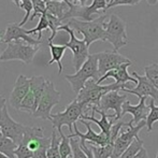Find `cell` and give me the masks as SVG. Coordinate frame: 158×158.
<instances>
[{"mask_svg": "<svg viewBox=\"0 0 158 158\" xmlns=\"http://www.w3.org/2000/svg\"><path fill=\"white\" fill-rule=\"evenodd\" d=\"M123 88H129V86L127 84L122 85L116 82L109 84V85H100L97 83V81L90 79L86 82V84L81 89V92L77 94L75 99L83 106L84 112L86 113L93 106L99 108L101 98L106 94L112 92V90H122Z\"/></svg>", "mask_w": 158, "mask_h": 158, "instance_id": "obj_1", "label": "cell"}, {"mask_svg": "<svg viewBox=\"0 0 158 158\" xmlns=\"http://www.w3.org/2000/svg\"><path fill=\"white\" fill-rule=\"evenodd\" d=\"M106 14H102L101 16H98L92 22H85L81 19H71L69 21L64 22L66 25H68L71 29L74 31L82 33L83 40L86 42L88 46L96 41H104L106 42Z\"/></svg>", "mask_w": 158, "mask_h": 158, "instance_id": "obj_2", "label": "cell"}, {"mask_svg": "<svg viewBox=\"0 0 158 158\" xmlns=\"http://www.w3.org/2000/svg\"><path fill=\"white\" fill-rule=\"evenodd\" d=\"M64 79L70 83L72 90L77 95L81 92L88 80L93 79L97 82L99 81L100 75L98 71V59L96 54H90L80 70H77L74 74H67Z\"/></svg>", "mask_w": 158, "mask_h": 158, "instance_id": "obj_3", "label": "cell"}, {"mask_svg": "<svg viewBox=\"0 0 158 158\" xmlns=\"http://www.w3.org/2000/svg\"><path fill=\"white\" fill-rule=\"evenodd\" d=\"M40 45H31L23 40L8 43L6 50L0 54V60H21L24 64H30L35 58Z\"/></svg>", "mask_w": 158, "mask_h": 158, "instance_id": "obj_4", "label": "cell"}, {"mask_svg": "<svg viewBox=\"0 0 158 158\" xmlns=\"http://www.w3.org/2000/svg\"><path fill=\"white\" fill-rule=\"evenodd\" d=\"M108 0H93L90 6H81V4L69 2V11L64 16L63 22H67L71 19H81L85 22L94 21V15H99L108 10Z\"/></svg>", "mask_w": 158, "mask_h": 158, "instance_id": "obj_5", "label": "cell"}, {"mask_svg": "<svg viewBox=\"0 0 158 158\" xmlns=\"http://www.w3.org/2000/svg\"><path fill=\"white\" fill-rule=\"evenodd\" d=\"M24 143L35 154L32 158H46V152L51 145V138L43 137V128L35 126H26Z\"/></svg>", "mask_w": 158, "mask_h": 158, "instance_id": "obj_6", "label": "cell"}, {"mask_svg": "<svg viewBox=\"0 0 158 158\" xmlns=\"http://www.w3.org/2000/svg\"><path fill=\"white\" fill-rule=\"evenodd\" d=\"M83 114H85L84 108L77 102V99H74L67 106L64 111L51 115L50 121L52 122L53 128L56 129L58 133L63 132V130H61L63 126H67L69 130L73 131L74 124H77V122L81 119Z\"/></svg>", "mask_w": 158, "mask_h": 158, "instance_id": "obj_7", "label": "cell"}, {"mask_svg": "<svg viewBox=\"0 0 158 158\" xmlns=\"http://www.w3.org/2000/svg\"><path fill=\"white\" fill-rule=\"evenodd\" d=\"M106 40L113 46V51L118 52L123 46L127 45L128 38L126 31V23L115 14L110 15L109 22L104 24Z\"/></svg>", "mask_w": 158, "mask_h": 158, "instance_id": "obj_8", "label": "cell"}, {"mask_svg": "<svg viewBox=\"0 0 158 158\" xmlns=\"http://www.w3.org/2000/svg\"><path fill=\"white\" fill-rule=\"evenodd\" d=\"M59 31H66L70 37L69 42L64 43V45L67 46V48H70L72 52V64L75 70H80L84 63L87 60L89 56V46L86 44L84 40H80L75 37L74 30L71 29L68 25L64 24L59 28Z\"/></svg>", "mask_w": 158, "mask_h": 158, "instance_id": "obj_9", "label": "cell"}, {"mask_svg": "<svg viewBox=\"0 0 158 158\" xmlns=\"http://www.w3.org/2000/svg\"><path fill=\"white\" fill-rule=\"evenodd\" d=\"M59 100H60V93L56 90L53 82L46 80L45 89H44V93L39 102V106L32 114V116L50 121L51 115H52L51 113L52 109L59 103Z\"/></svg>", "mask_w": 158, "mask_h": 158, "instance_id": "obj_10", "label": "cell"}, {"mask_svg": "<svg viewBox=\"0 0 158 158\" xmlns=\"http://www.w3.org/2000/svg\"><path fill=\"white\" fill-rule=\"evenodd\" d=\"M146 126V121L140 122L138 125H133L132 122L126 123L127 129L125 131L122 130L121 133L117 137L116 141L114 142V146H113V153L111 158H119L123 155L127 148H129L131 143L135 141V138L139 137V131L142 128Z\"/></svg>", "mask_w": 158, "mask_h": 158, "instance_id": "obj_11", "label": "cell"}, {"mask_svg": "<svg viewBox=\"0 0 158 158\" xmlns=\"http://www.w3.org/2000/svg\"><path fill=\"white\" fill-rule=\"evenodd\" d=\"M25 129L26 126L15 122L9 114L6 106H4L3 111H2L1 118H0V131H1L2 135H6V138H10L19 145L24 139Z\"/></svg>", "mask_w": 158, "mask_h": 158, "instance_id": "obj_12", "label": "cell"}, {"mask_svg": "<svg viewBox=\"0 0 158 158\" xmlns=\"http://www.w3.org/2000/svg\"><path fill=\"white\" fill-rule=\"evenodd\" d=\"M96 56L98 59V71H99L100 77H102L109 71L118 68L121 64L131 63L130 59H128L127 57L123 56L115 51L96 53Z\"/></svg>", "mask_w": 158, "mask_h": 158, "instance_id": "obj_13", "label": "cell"}, {"mask_svg": "<svg viewBox=\"0 0 158 158\" xmlns=\"http://www.w3.org/2000/svg\"><path fill=\"white\" fill-rule=\"evenodd\" d=\"M82 124L87 128V131L86 133H82L81 131L77 129V124H74L73 126V131L74 133H71L69 135L68 137L70 138H80V140L82 141H87L88 143H92V144H96V145H100V146H104V145H108V144H111L110 141V135H106L103 132H100V133H96L94 130H93L92 126H90V122H87L85 119H80Z\"/></svg>", "mask_w": 158, "mask_h": 158, "instance_id": "obj_14", "label": "cell"}, {"mask_svg": "<svg viewBox=\"0 0 158 158\" xmlns=\"http://www.w3.org/2000/svg\"><path fill=\"white\" fill-rule=\"evenodd\" d=\"M125 101H127L126 94L121 95L119 90H112L101 98L100 106L98 109L106 113L109 110H113L115 112L114 122H116L122 118V109H123V104L125 103Z\"/></svg>", "mask_w": 158, "mask_h": 158, "instance_id": "obj_15", "label": "cell"}, {"mask_svg": "<svg viewBox=\"0 0 158 158\" xmlns=\"http://www.w3.org/2000/svg\"><path fill=\"white\" fill-rule=\"evenodd\" d=\"M132 75L138 80V84L135 88H123L121 92L128 93V94L135 95L139 99L145 98H152L158 102V89L152 84V82L144 75H139L137 72H132Z\"/></svg>", "mask_w": 158, "mask_h": 158, "instance_id": "obj_16", "label": "cell"}, {"mask_svg": "<svg viewBox=\"0 0 158 158\" xmlns=\"http://www.w3.org/2000/svg\"><path fill=\"white\" fill-rule=\"evenodd\" d=\"M27 29H24L23 27L19 26V24L16 23H9L6 25V32H4L3 37H2V42L3 43H10L12 41H19V40H23V41L27 42V43L31 44V45H40L42 41L38 39H33L30 35H28Z\"/></svg>", "mask_w": 158, "mask_h": 158, "instance_id": "obj_17", "label": "cell"}, {"mask_svg": "<svg viewBox=\"0 0 158 158\" xmlns=\"http://www.w3.org/2000/svg\"><path fill=\"white\" fill-rule=\"evenodd\" d=\"M29 89H30V77H27L23 74L19 75L16 81H15L12 93L10 95V99H9V102H10L11 106L13 109L19 110V106H21L24 98L27 96Z\"/></svg>", "mask_w": 158, "mask_h": 158, "instance_id": "obj_18", "label": "cell"}, {"mask_svg": "<svg viewBox=\"0 0 158 158\" xmlns=\"http://www.w3.org/2000/svg\"><path fill=\"white\" fill-rule=\"evenodd\" d=\"M146 99L148 98L143 97L140 99V102L137 106H132L130 102L127 100L125 103L123 104V109H122V117L125 114H131L132 115V124L133 125H138L140 122L146 121L148 116V113H150L151 109L150 106H146Z\"/></svg>", "mask_w": 158, "mask_h": 158, "instance_id": "obj_19", "label": "cell"}, {"mask_svg": "<svg viewBox=\"0 0 158 158\" xmlns=\"http://www.w3.org/2000/svg\"><path fill=\"white\" fill-rule=\"evenodd\" d=\"M132 63H126V64H123L116 69H113V70L109 71L108 73L103 75L102 77H100L99 81L97 82L98 84H101L104 80L109 79V77H113L115 79V82L118 84H122V85H126L127 82H131V83H135V84H138V80L135 77H132L130 74L128 73V67L131 66Z\"/></svg>", "mask_w": 158, "mask_h": 158, "instance_id": "obj_20", "label": "cell"}, {"mask_svg": "<svg viewBox=\"0 0 158 158\" xmlns=\"http://www.w3.org/2000/svg\"><path fill=\"white\" fill-rule=\"evenodd\" d=\"M48 46H50V51H51V60L48 61V64L51 66L54 63H56L58 64V74H61L63 72V64H61V59H63L64 52L67 50L66 45H56V44H53V42H48Z\"/></svg>", "mask_w": 158, "mask_h": 158, "instance_id": "obj_21", "label": "cell"}, {"mask_svg": "<svg viewBox=\"0 0 158 158\" xmlns=\"http://www.w3.org/2000/svg\"><path fill=\"white\" fill-rule=\"evenodd\" d=\"M69 11V2L64 1H46V12L54 15L61 22Z\"/></svg>", "mask_w": 158, "mask_h": 158, "instance_id": "obj_22", "label": "cell"}, {"mask_svg": "<svg viewBox=\"0 0 158 158\" xmlns=\"http://www.w3.org/2000/svg\"><path fill=\"white\" fill-rule=\"evenodd\" d=\"M17 144L10 138H6L0 131V153L8 156L9 158H15V150L17 148Z\"/></svg>", "mask_w": 158, "mask_h": 158, "instance_id": "obj_23", "label": "cell"}, {"mask_svg": "<svg viewBox=\"0 0 158 158\" xmlns=\"http://www.w3.org/2000/svg\"><path fill=\"white\" fill-rule=\"evenodd\" d=\"M60 137V135H59ZM57 135V130L53 128L52 135H51V145L46 152V157L48 158H61L60 153H59V144H60L61 138Z\"/></svg>", "mask_w": 158, "mask_h": 158, "instance_id": "obj_24", "label": "cell"}, {"mask_svg": "<svg viewBox=\"0 0 158 158\" xmlns=\"http://www.w3.org/2000/svg\"><path fill=\"white\" fill-rule=\"evenodd\" d=\"M88 146L90 148L95 158H111L113 153V144H108V145L100 146L96 144L88 143Z\"/></svg>", "mask_w": 158, "mask_h": 158, "instance_id": "obj_25", "label": "cell"}, {"mask_svg": "<svg viewBox=\"0 0 158 158\" xmlns=\"http://www.w3.org/2000/svg\"><path fill=\"white\" fill-rule=\"evenodd\" d=\"M45 13L40 16V19H39V22H38V25L35 26L33 29L26 30L28 35H35V33H38L37 39L40 40V41H42V31H44V30H46V29H50V25H48V17H46Z\"/></svg>", "mask_w": 158, "mask_h": 158, "instance_id": "obj_26", "label": "cell"}, {"mask_svg": "<svg viewBox=\"0 0 158 158\" xmlns=\"http://www.w3.org/2000/svg\"><path fill=\"white\" fill-rule=\"evenodd\" d=\"M143 144H144L143 140L140 139V137L135 138V141L129 145V148L123 153V155L119 158H133L141 151V148H143Z\"/></svg>", "mask_w": 158, "mask_h": 158, "instance_id": "obj_27", "label": "cell"}, {"mask_svg": "<svg viewBox=\"0 0 158 158\" xmlns=\"http://www.w3.org/2000/svg\"><path fill=\"white\" fill-rule=\"evenodd\" d=\"M155 100L151 98L150 100V106L151 111L148 113V116L146 118V127H148V132H151L153 130V125H154L155 122L158 121V106L155 104Z\"/></svg>", "mask_w": 158, "mask_h": 158, "instance_id": "obj_28", "label": "cell"}, {"mask_svg": "<svg viewBox=\"0 0 158 158\" xmlns=\"http://www.w3.org/2000/svg\"><path fill=\"white\" fill-rule=\"evenodd\" d=\"M61 140L59 144V153H60L61 158H69L72 156V148L70 144V139L68 135H64V132L59 133Z\"/></svg>", "mask_w": 158, "mask_h": 158, "instance_id": "obj_29", "label": "cell"}, {"mask_svg": "<svg viewBox=\"0 0 158 158\" xmlns=\"http://www.w3.org/2000/svg\"><path fill=\"white\" fill-rule=\"evenodd\" d=\"M46 17H48V25H50V30L52 31V35L51 37L48 38V42H52L54 40V38L56 37L57 31H59V28H60L61 25H64L63 22L60 21L59 19L55 17L54 15L50 14V13L46 12Z\"/></svg>", "mask_w": 158, "mask_h": 158, "instance_id": "obj_30", "label": "cell"}, {"mask_svg": "<svg viewBox=\"0 0 158 158\" xmlns=\"http://www.w3.org/2000/svg\"><path fill=\"white\" fill-rule=\"evenodd\" d=\"M145 77L152 82V84L158 89V64L154 63L144 68Z\"/></svg>", "mask_w": 158, "mask_h": 158, "instance_id": "obj_31", "label": "cell"}, {"mask_svg": "<svg viewBox=\"0 0 158 158\" xmlns=\"http://www.w3.org/2000/svg\"><path fill=\"white\" fill-rule=\"evenodd\" d=\"M19 8H21L22 10L25 11V16L22 19V22L19 23V26L23 27L26 23L28 22V19H30V16L32 14V10H33V4H32V0H23V1L19 3Z\"/></svg>", "mask_w": 158, "mask_h": 158, "instance_id": "obj_32", "label": "cell"}, {"mask_svg": "<svg viewBox=\"0 0 158 158\" xmlns=\"http://www.w3.org/2000/svg\"><path fill=\"white\" fill-rule=\"evenodd\" d=\"M70 144L72 148V158H87V155L81 148V142L77 138H71Z\"/></svg>", "mask_w": 158, "mask_h": 158, "instance_id": "obj_33", "label": "cell"}, {"mask_svg": "<svg viewBox=\"0 0 158 158\" xmlns=\"http://www.w3.org/2000/svg\"><path fill=\"white\" fill-rule=\"evenodd\" d=\"M33 10L30 16V21L35 19L37 16H41L46 12V2L44 0H32Z\"/></svg>", "mask_w": 158, "mask_h": 158, "instance_id": "obj_34", "label": "cell"}, {"mask_svg": "<svg viewBox=\"0 0 158 158\" xmlns=\"http://www.w3.org/2000/svg\"><path fill=\"white\" fill-rule=\"evenodd\" d=\"M15 156L16 158H32L35 154L25 145L24 143L19 144L17 148L15 150Z\"/></svg>", "mask_w": 158, "mask_h": 158, "instance_id": "obj_35", "label": "cell"}, {"mask_svg": "<svg viewBox=\"0 0 158 158\" xmlns=\"http://www.w3.org/2000/svg\"><path fill=\"white\" fill-rule=\"evenodd\" d=\"M140 1H142V0H114L112 3L108 4V8L106 9H110V8H113V6H135V4H138Z\"/></svg>", "mask_w": 158, "mask_h": 158, "instance_id": "obj_36", "label": "cell"}, {"mask_svg": "<svg viewBox=\"0 0 158 158\" xmlns=\"http://www.w3.org/2000/svg\"><path fill=\"white\" fill-rule=\"evenodd\" d=\"M80 142H81V148H83V151L86 153V155H87V158H95L94 155H93L92 150H90L89 146L86 144V142L85 141H82V140H80Z\"/></svg>", "mask_w": 158, "mask_h": 158, "instance_id": "obj_37", "label": "cell"}, {"mask_svg": "<svg viewBox=\"0 0 158 158\" xmlns=\"http://www.w3.org/2000/svg\"><path fill=\"white\" fill-rule=\"evenodd\" d=\"M133 158H148V151L145 150L144 148H141V151H140L139 153H138L137 155H135Z\"/></svg>", "mask_w": 158, "mask_h": 158, "instance_id": "obj_38", "label": "cell"}, {"mask_svg": "<svg viewBox=\"0 0 158 158\" xmlns=\"http://www.w3.org/2000/svg\"><path fill=\"white\" fill-rule=\"evenodd\" d=\"M6 99L4 98H1L0 99V118H1V115H2V111H3V108L6 106Z\"/></svg>", "mask_w": 158, "mask_h": 158, "instance_id": "obj_39", "label": "cell"}, {"mask_svg": "<svg viewBox=\"0 0 158 158\" xmlns=\"http://www.w3.org/2000/svg\"><path fill=\"white\" fill-rule=\"evenodd\" d=\"M86 1L87 0H69V2H72V3H80L81 6H86Z\"/></svg>", "mask_w": 158, "mask_h": 158, "instance_id": "obj_40", "label": "cell"}, {"mask_svg": "<svg viewBox=\"0 0 158 158\" xmlns=\"http://www.w3.org/2000/svg\"><path fill=\"white\" fill-rule=\"evenodd\" d=\"M146 1H148V3L150 4V6H155L158 2V0H146Z\"/></svg>", "mask_w": 158, "mask_h": 158, "instance_id": "obj_41", "label": "cell"}, {"mask_svg": "<svg viewBox=\"0 0 158 158\" xmlns=\"http://www.w3.org/2000/svg\"><path fill=\"white\" fill-rule=\"evenodd\" d=\"M11 1L13 2V3L15 4V6H17V8H19V3H21L22 1H23V0H11Z\"/></svg>", "mask_w": 158, "mask_h": 158, "instance_id": "obj_42", "label": "cell"}, {"mask_svg": "<svg viewBox=\"0 0 158 158\" xmlns=\"http://www.w3.org/2000/svg\"><path fill=\"white\" fill-rule=\"evenodd\" d=\"M44 1H64V2H69V0H44Z\"/></svg>", "mask_w": 158, "mask_h": 158, "instance_id": "obj_43", "label": "cell"}, {"mask_svg": "<svg viewBox=\"0 0 158 158\" xmlns=\"http://www.w3.org/2000/svg\"><path fill=\"white\" fill-rule=\"evenodd\" d=\"M0 158H9V157L6 156V155H3L2 153H0Z\"/></svg>", "mask_w": 158, "mask_h": 158, "instance_id": "obj_44", "label": "cell"}, {"mask_svg": "<svg viewBox=\"0 0 158 158\" xmlns=\"http://www.w3.org/2000/svg\"><path fill=\"white\" fill-rule=\"evenodd\" d=\"M2 37H3V35H0V42L2 41Z\"/></svg>", "mask_w": 158, "mask_h": 158, "instance_id": "obj_45", "label": "cell"}, {"mask_svg": "<svg viewBox=\"0 0 158 158\" xmlns=\"http://www.w3.org/2000/svg\"><path fill=\"white\" fill-rule=\"evenodd\" d=\"M113 1H114V0H110V2H109V3H112Z\"/></svg>", "mask_w": 158, "mask_h": 158, "instance_id": "obj_46", "label": "cell"}, {"mask_svg": "<svg viewBox=\"0 0 158 158\" xmlns=\"http://www.w3.org/2000/svg\"><path fill=\"white\" fill-rule=\"evenodd\" d=\"M1 98H3V97H2V96H1V95H0V99H1Z\"/></svg>", "mask_w": 158, "mask_h": 158, "instance_id": "obj_47", "label": "cell"}, {"mask_svg": "<svg viewBox=\"0 0 158 158\" xmlns=\"http://www.w3.org/2000/svg\"><path fill=\"white\" fill-rule=\"evenodd\" d=\"M108 1H109V2H110V0H108Z\"/></svg>", "mask_w": 158, "mask_h": 158, "instance_id": "obj_48", "label": "cell"}]
</instances>
